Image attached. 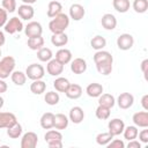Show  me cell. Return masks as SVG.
Instances as JSON below:
<instances>
[{
	"label": "cell",
	"mask_w": 148,
	"mask_h": 148,
	"mask_svg": "<svg viewBox=\"0 0 148 148\" xmlns=\"http://www.w3.org/2000/svg\"><path fill=\"white\" fill-rule=\"evenodd\" d=\"M3 104H5V99H3V98L0 96V109L3 106Z\"/></svg>",
	"instance_id": "cell-53"
},
{
	"label": "cell",
	"mask_w": 148,
	"mask_h": 148,
	"mask_svg": "<svg viewBox=\"0 0 148 148\" xmlns=\"http://www.w3.org/2000/svg\"><path fill=\"white\" fill-rule=\"evenodd\" d=\"M132 7L135 13L143 14L148 9V0H134L132 3Z\"/></svg>",
	"instance_id": "cell-40"
},
{
	"label": "cell",
	"mask_w": 148,
	"mask_h": 148,
	"mask_svg": "<svg viewBox=\"0 0 148 148\" xmlns=\"http://www.w3.org/2000/svg\"><path fill=\"white\" fill-rule=\"evenodd\" d=\"M23 3H27V5H32L35 2H37V0H22Z\"/></svg>",
	"instance_id": "cell-52"
},
{
	"label": "cell",
	"mask_w": 148,
	"mask_h": 148,
	"mask_svg": "<svg viewBox=\"0 0 148 148\" xmlns=\"http://www.w3.org/2000/svg\"><path fill=\"white\" fill-rule=\"evenodd\" d=\"M37 58L39 61L42 62H47L50 61L52 58H53V53H52V50L50 47H42L37 51Z\"/></svg>",
	"instance_id": "cell-33"
},
{
	"label": "cell",
	"mask_w": 148,
	"mask_h": 148,
	"mask_svg": "<svg viewBox=\"0 0 148 148\" xmlns=\"http://www.w3.org/2000/svg\"><path fill=\"white\" fill-rule=\"evenodd\" d=\"M127 148H141V142L138 141L136 139L131 140V141H128V143H127Z\"/></svg>",
	"instance_id": "cell-46"
},
{
	"label": "cell",
	"mask_w": 148,
	"mask_h": 148,
	"mask_svg": "<svg viewBox=\"0 0 148 148\" xmlns=\"http://www.w3.org/2000/svg\"><path fill=\"white\" fill-rule=\"evenodd\" d=\"M61 10H62V5H61L60 1H58V0L50 1V2H49V6H47V12H46L47 17L53 18V17L57 16L58 14L62 13Z\"/></svg>",
	"instance_id": "cell-22"
},
{
	"label": "cell",
	"mask_w": 148,
	"mask_h": 148,
	"mask_svg": "<svg viewBox=\"0 0 148 148\" xmlns=\"http://www.w3.org/2000/svg\"><path fill=\"white\" fill-rule=\"evenodd\" d=\"M44 101L49 105H57L60 101V96L58 91H47L44 96Z\"/></svg>",
	"instance_id": "cell-41"
},
{
	"label": "cell",
	"mask_w": 148,
	"mask_h": 148,
	"mask_svg": "<svg viewBox=\"0 0 148 148\" xmlns=\"http://www.w3.org/2000/svg\"><path fill=\"white\" fill-rule=\"evenodd\" d=\"M103 86L101 83H97V82H92V83H89L86 88V92L89 97H92V98H97L98 96H101L103 94Z\"/></svg>",
	"instance_id": "cell-19"
},
{
	"label": "cell",
	"mask_w": 148,
	"mask_h": 148,
	"mask_svg": "<svg viewBox=\"0 0 148 148\" xmlns=\"http://www.w3.org/2000/svg\"><path fill=\"white\" fill-rule=\"evenodd\" d=\"M1 7L7 13H14L17 8V3H16V0H2L1 1Z\"/></svg>",
	"instance_id": "cell-42"
},
{
	"label": "cell",
	"mask_w": 148,
	"mask_h": 148,
	"mask_svg": "<svg viewBox=\"0 0 148 148\" xmlns=\"http://www.w3.org/2000/svg\"><path fill=\"white\" fill-rule=\"evenodd\" d=\"M0 143H1V139H0Z\"/></svg>",
	"instance_id": "cell-55"
},
{
	"label": "cell",
	"mask_w": 148,
	"mask_h": 148,
	"mask_svg": "<svg viewBox=\"0 0 148 148\" xmlns=\"http://www.w3.org/2000/svg\"><path fill=\"white\" fill-rule=\"evenodd\" d=\"M69 124V119L67 116H65L64 113H57L54 114V123H53V127L58 131H62L66 130L68 127Z\"/></svg>",
	"instance_id": "cell-20"
},
{
	"label": "cell",
	"mask_w": 148,
	"mask_h": 148,
	"mask_svg": "<svg viewBox=\"0 0 148 148\" xmlns=\"http://www.w3.org/2000/svg\"><path fill=\"white\" fill-rule=\"evenodd\" d=\"M1 54H2V52H1V47H0V59H1Z\"/></svg>",
	"instance_id": "cell-54"
},
{
	"label": "cell",
	"mask_w": 148,
	"mask_h": 148,
	"mask_svg": "<svg viewBox=\"0 0 148 148\" xmlns=\"http://www.w3.org/2000/svg\"><path fill=\"white\" fill-rule=\"evenodd\" d=\"M72 57H73L72 52H71L68 49H65V47H61V49H59V50L56 52V59H57L59 62H61L62 65L69 64V62L72 61Z\"/></svg>",
	"instance_id": "cell-21"
},
{
	"label": "cell",
	"mask_w": 148,
	"mask_h": 148,
	"mask_svg": "<svg viewBox=\"0 0 148 148\" xmlns=\"http://www.w3.org/2000/svg\"><path fill=\"white\" fill-rule=\"evenodd\" d=\"M141 105H142V108H143L145 111H148V95L147 94H145L142 96V98H141Z\"/></svg>",
	"instance_id": "cell-48"
},
{
	"label": "cell",
	"mask_w": 148,
	"mask_h": 148,
	"mask_svg": "<svg viewBox=\"0 0 148 148\" xmlns=\"http://www.w3.org/2000/svg\"><path fill=\"white\" fill-rule=\"evenodd\" d=\"M134 45V38L131 34H121L117 37V46L121 51H128Z\"/></svg>",
	"instance_id": "cell-5"
},
{
	"label": "cell",
	"mask_w": 148,
	"mask_h": 148,
	"mask_svg": "<svg viewBox=\"0 0 148 148\" xmlns=\"http://www.w3.org/2000/svg\"><path fill=\"white\" fill-rule=\"evenodd\" d=\"M3 29H5V32L9 35H14L16 32H21L24 29V25H23L22 20L18 16H14L7 20L6 24L3 25Z\"/></svg>",
	"instance_id": "cell-4"
},
{
	"label": "cell",
	"mask_w": 148,
	"mask_h": 148,
	"mask_svg": "<svg viewBox=\"0 0 148 148\" xmlns=\"http://www.w3.org/2000/svg\"><path fill=\"white\" fill-rule=\"evenodd\" d=\"M138 136H139V141L141 143H148V130H147V127H145L142 131H140L138 133Z\"/></svg>",
	"instance_id": "cell-44"
},
{
	"label": "cell",
	"mask_w": 148,
	"mask_h": 148,
	"mask_svg": "<svg viewBox=\"0 0 148 148\" xmlns=\"http://www.w3.org/2000/svg\"><path fill=\"white\" fill-rule=\"evenodd\" d=\"M15 58L12 56H6L0 59V79H7L10 76L13 71L15 69Z\"/></svg>",
	"instance_id": "cell-2"
},
{
	"label": "cell",
	"mask_w": 148,
	"mask_h": 148,
	"mask_svg": "<svg viewBox=\"0 0 148 148\" xmlns=\"http://www.w3.org/2000/svg\"><path fill=\"white\" fill-rule=\"evenodd\" d=\"M112 65H113V60H106V61H101V62H96V69L99 74L102 75H109L112 72Z\"/></svg>",
	"instance_id": "cell-23"
},
{
	"label": "cell",
	"mask_w": 148,
	"mask_h": 148,
	"mask_svg": "<svg viewBox=\"0 0 148 148\" xmlns=\"http://www.w3.org/2000/svg\"><path fill=\"white\" fill-rule=\"evenodd\" d=\"M71 82L68 81V79L66 77H62V76H58L54 81H53V87L56 89V91L58 92H66V90L68 89Z\"/></svg>",
	"instance_id": "cell-24"
},
{
	"label": "cell",
	"mask_w": 148,
	"mask_h": 148,
	"mask_svg": "<svg viewBox=\"0 0 148 148\" xmlns=\"http://www.w3.org/2000/svg\"><path fill=\"white\" fill-rule=\"evenodd\" d=\"M112 6L118 13L124 14L128 12L131 7V2L130 0H112Z\"/></svg>",
	"instance_id": "cell-31"
},
{
	"label": "cell",
	"mask_w": 148,
	"mask_h": 148,
	"mask_svg": "<svg viewBox=\"0 0 148 148\" xmlns=\"http://www.w3.org/2000/svg\"><path fill=\"white\" fill-rule=\"evenodd\" d=\"M16 12H17V15L21 20H25V21H29L34 17L35 15V9L31 5H27V3H22L18 6V8H16Z\"/></svg>",
	"instance_id": "cell-11"
},
{
	"label": "cell",
	"mask_w": 148,
	"mask_h": 148,
	"mask_svg": "<svg viewBox=\"0 0 148 148\" xmlns=\"http://www.w3.org/2000/svg\"><path fill=\"white\" fill-rule=\"evenodd\" d=\"M7 20H8V13L2 7H0V28H2L6 24Z\"/></svg>",
	"instance_id": "cell-45"
},
{
	"label": "cell",
	"mask_w": 148,
	"mask_h": 148,
	"mask_svg": "<svg viewBox=\"0 0 148 148\" xmlns=\"http://www.w3.org/2000/svg\"><path fill=\"white\" fill-rule=\"evenodd\" d=\"M113 139V135L108 131V132H102L96 135V143L99 146H108V143Z\"/></svg>",
	"instance_id": "cell-38"
},
{
	"label": "cell",
	"mask_w": 148,
	"mask_h": 148,
	"mask_svg": "<svg viewBox=\"0 0 148 148\" xmlns=\"http://www.w3.org/2000/svg\"><path fill=\"white\" fill-rule=\"evenodd\" d=\"M97 98H98V105H103V106H106V108L111 109L116 104V98L111 94H102Z\"/></svg>",
	"instance_id": "cell-27"
},
{
	"label": "cell",
	"mask_w": 148,
	"mask_h": 148,
	"mask_svg": "<svg viewBox=\"0 0 148 148\" xmlns=\"http://www.w3.org/2000/svg\"><path fill=\"white\" fill-rule=\"evenodd\" d=\"M44 139H45V142L49 143V142H52V141H61L62 140V134L60 131L58 130H49L45 135H44Z\"/></svg>",
	"instance_id": "cell-35"
},
{
	"label": "cell",
	"mask_w": 148,
	"mask_h": 148,
	"mask_svg": "<svg viewBox=\"0 0 148 148\" xmlns=\"http://www.w3.org/2000/svg\"><path fill=\"white\" fill-rule=\"evenodd\" d=\"M17 123V118L13 112L0 111V128H9Z\"/></svg>",
	"instance_id": "cell-9"
},
{
	"label": "cell",
	"mask_w": 148,
	"mask_h": 148,
	"mask_svg": "<svg viewBox=\"0 0 148 148\" xmlns=\"http://www.w3.org/2000/svg\"><path fill=\"white\" fill-rule=\"evenodd\" d=\"M10 79H12V82L16 86H24V83L27 82V75L24 72L22 71H13V73L10 74Z\"/></svg>",
	"instance_id": "cell-28"
},
{
	"label": "cell",
	"mask_w": 148,
	"mask_h": 148,
	"mask_svg": "<svg viewBox=\"0 0 148 148\" xmlns=\"http://www.w3.org/2000/svg\"><path fill=\"white\" fill-rule=\"evenodd\" d=\"M86 15V9L80 3H73L69 7V12H68V16L69 18H72L73 21H81Z\"/></svg>",
	"instance_id": "cell-12"
},
{
	"label": "cell",
	"mask_w": 148,
	"mask_h": 148,
	"mask_svg": "<svg viewBox=\"0 0 148 148\" xmlns=\"http://www.w3.org/2000/svg\"><path fill=\"white\" fill-rule=\"evenodd\" d=\"M27 45L30 50L32 51H38L39 49H42L44 46V38L42 36H38V37H30L28 38V42H27Z\"/></svg>",
	"instance_id": "cell-29"
},
{
	"label": "cell",
	"mask_w": 148,
	"mask_h": 148,
	"mask_svg": "<svg viewBox=\"0 0 148 148\" xmlns=\"http://www.w3.org/2000/svg\"><path fill=\"white\" fill-rule=\"evenodd\" d=\"M38 135L35 132H27L21 135V148H36Z\"/></svg>",
	"instance_id": "cell-6"
},
{
	"label": "cell",
	"mask_w": 148,
	"mask_h": 148,
	"mask_svg": "<svg viewBox=\"0 0 148 148\" xmlns=\"http://www.w3.org/2000/svg\"><path fill=\"white\" fill-rule=\"evenodd\" d=\"M132 120L136 127H141V128L148 127V111L135 112L132 117Z\"/></svg>",
	"instance_id": "cell-14"
},
{
	"label": "cell",
	"mask_w": 148,
	"mask_h": 148,
	"mask_svg": "<svg viewBox=\"0 0 148 148\" xmlns=\"http://www.w3.org/2000/svg\"><path fill=\"white\" fill-rule=\"evenodd\" d=\"M69 16L65 13H60L57 16H54L50 23H49V29L52 34H61L65 32V30L69 25Z\"/></svg>",
	"instance_id": "cell-1"
},
{
	"label": "cell",
	"mask_w": 148,
	"mask_h": 148,
	"mask_svg": "<svg viewBox=\"0 0 148 148\" xmlns=\"http://www.w3.org/2000/svg\"><path fill=\"white\" fill-rule=\"evenodd\" d=\"M7 89H8V86H7L6 81L3 79H0V95L3 94V92H6Z\"/></svg>",
	"instance_id": "cell-50"
},
{
	"label": "cell",
	"mask_w": 148,
	"mask_h": 148,
	"mask_svg": "<svg viewBox=\"0 0 148 148\" xmlns=\"http://www.w3.org/2000/svg\"><path fill=\"white\" fill-rule=\"evenodd\" d=\"M25 75L28 79H30L32 81L34 80H40L45 75V68L40 64H37V62L30 64L25 68Z\"/></svg>",
	"instance_id": "cell-3"
},
{
	"label": "cell",
	"mask_w": 148,
	"mask_h": 148,
	"mask_svg": "<svg viewBox=\"0 0 148 148\" xmlns=\"http://www.w3.org/2000/svg\"><path fill=\"white\" fill-rule=\"evenodd\" d=\"M23 30H24V34H25V36L28 38H30V37H38V36H42V34H43V27L37 21L29 22L24 27Z\"/></svg>",
	"instance_id": "cell-7"
},
{
	"label": "cell",
	"mask_w": 148,
	"mask_h": 148,
	"mask_svg": "<svg viewBox=\"0 0 148 148\" xmlns=\"http://www.w3.org/2000/svg\"><path fill=\"white\" fill-rule=\"evenodd\" d=\"M23 133V128H22V125L17 121L15 125H13L12 127L7 128V135L10 138V139H18Z\"/></svg>",
	"instance_id": "cell-36"
},
{
	"label": "cell",
	"mask_w": 148,
	"mask_h": 148,
	"mask_svg": "<svg viewBox=\"0 0 148 148\" xmlns=\"http://www.w3.org/2000/svg\"><path fill=\"white\" fill-rule=\"evenodd\" d=\"M111 109L110 108H106V106H103V105H98L96 108V111H95V114H96V118L99 119V120H106L109 119L110 114H111Z\"/></svg>",
	"instance_id": "cell-39"
},
{
	"label": "cell",
	"mask_w": 148,
	"mask_h": 148,
	"mask_svg": "<svg viewBox=\"0 0 148 148\" xmlns=\"http://www.w3.org/2000/svg\"><path fill=\"white\" fill-rule=\"evenodd\" d=\"M138 133H139V130L135 125H130V126H125L124 131H123V134H124V138L127 140V141H131V140H134L138 138Z\"/></svg>",
	"instance_id": "cell-34"
},
{
	"label": "cell",
	"mask_w": 148,
	"mask_h": 148,
	"mask_svg": "<svg viewBox=\"0 0 148 148\" xmlns=\"http://www.w3.org/2000/svg\"><path fill=\"white\" fill-rule=\"evenodd\" d=\"M101 24L105 30H113L117 27V18L113 14L106 13L101 18Z\"/></svg>",
	"instance_id": "cell-16"
},
{
	"label": "cell",
	"mask_w": 148,
	"mask_h": 148,
	"mask_svg": "<svg viewBox=\"0 0 148 148\" xmlns=\"http://www.w3.org/2000/svg\"><path fill=\"white\" fill-rule=\"evenodd\" d=\"M68 119L73 124H80L84 119V111L81 106H73L69 110L68 113Z\"/></svg>",
	"instance_id": "cell-15"
},
{
	"label": "cell",
	"mask_w": 148,
	"mask_h": 148,
	"mask_svg": "<svg viewBox=\"0 0 148 148\" xmlns=\"http://www.w3.org/2000/svg\"><path fill=\"white\" fill-rule=\"evenodd\" d=\"M71 71L74 74H83L87 71V61L82 58H75L71 61Z\"/></svg>",
	"instance_id": "cell-17"
},
{
	"label": "cell",
	"mask_w": 148,
	"mask_h": 148,
	"mask_svg": "<svg viewBox=\"0 0 148 148\" xmlns=\"http://www.w3.org/2000/svg\"><path fill=\"white\" fill-rule=\"evenodd\" d=\"M64 66L61 62H59L56 58L51 59L50 61H47V65H46V72L51 75V76H59L60 74H62L64 72Z\"/></svg>",
	"instance_id": "cell-10"
},
{
	"label": "cell",
	"mask_w": 148,
	"mask_h": 148,
	"mask_svg": "<svg viewBox=\"0 0 148 148\" xmlns=\"http://www.w3.org/2000/svg\"><path fill=\"white\" fill-rule=\"evenodd\" d=\"M30 90L35 95H42L46 90V83L40 79V80H34L32 83L30 84Z\"/></svg>",
	"instance_id": "cell-30"
},
{
	"label": "cell",
	"mask_w": 148,
	"mask_h": 148,
	"mask_svg": "<svg viewBox=\"0 0 148 148\" xmlns=\"http://www.w3.org/2000/svg\"><path fill=\"white\" fill-rule=\"evenodd\" d=\"M108 148H125V142L120 139H112L108 143Z\"/></svg>",
	"instance_id": "cell-43"
},
{
	"label": "cell",
	"mask_w": 148,
	"mask_h": 148,
	"mask_svg": "<svg viewBox=\"0 0 148 148\" xmlns=\"http://www.w3.org/2000/svg\"><path fill=\"white\" fill-rule=\"evenodd\" d=\"M108 128H109V132L113 136H118V135L123 134V131L125 128V123L120 118H113L109 121Z\"/></svg>",
	"instance_id": "cell-8"
},
{
	"label": "cell",
	"mask_w": 148,
	"mask_h": 148,
	"mask_svg": "<svg viewBox=\"0 0 148 148\" xmlns=\"http://www.w3.org/2000/svg\"><path fill=\"white\" fill-rule=\"evenodd\" d=\"M53 123H54V114L52 112H45L42 114L40 119H39V124L42 126V128L44 130H50L53 127Z\"/></svg>",
	"instance_id": "cell-25"
},
{
	"label": "cell",
	"mask_w": 148,
	"mask_h": 148,
	"mask_svg": "<svg viewBox=\"0 0 148 148\" xmlns=\"http://www.w3.org/2000/svg\"><path fill=\"white\" fill-rule=\"evenodd\" d=\"M141 71H142V73H143V75H145V79L147 80V68H148V59H145V60H142V62H141Z\"/></svg>",
	"instance_id": "cell-47"
},
{
	"label": "cell",
	"mask_w": 148,
	"mask_h": 148,
	"mask_svg": "<svg viewBox=\"0 0 148 148\" xmlns=\"http://www.w3.org/2000/svg\"><path fill=\"white\" fill-rule=\"evenodd\" d=\"M51 43L52 45L57 47H62L68 43V36L65 32L61 34H52L51 36Z\"/></svg>",
	"instance_id": "cell-26"
},
{
	"label": "cell",
	"mask_w": 148,
	"mask_h": 148,
	"mask_svg": "<svg viewBox=\"0 0 148 148\" xmlns=\"http://www.w3.org/2000/svg\"><path fill=\"white\" fill-rule=\"evenodd\" d=\"M94 62H101V61H106V60H113V57L112 54L109 52V51H104V50H99V51H96L94 57Z\"/></svg>",
	"instance_id": "cell-37"
},
{
	"label": "cell",
	"mask_w": 148,
	"mask_h": 148,
	"mask_svg": "<svg viewBox=\"0 0 148 148\" xmlns=\"http://www.w3.org/2000/svg\"><path fill=\"white\" fill-rule=\"evenodd\" d=\"M90 45H91V47H92L94 50H96V51L103 50V49L106 46V39H105L103 36H101V35H96V36H94V37L91 38Z\"/></svg>",
	"instance_id": "cell-32"
},
{
	"label": "cell",
	"mask_w": 148,
	"mask_h": 148,
	"mask_svg": "<svg viewBox=\"0 0 148 148\" xmlns=\"http://www.w3.org/2000/svg\"><path fill=\"white\" fill-rule=\"evenodd\" d=\"M47 146L50 148H62V140L61 141H52V142H49Z\"/></svg>",
	"instance_id": "cell-49"
},
{
	"label": "cell",
	"mask_w": 148,
	"mask_h": 148,
	"mask_svg": "<svg viewBox=\"0 0 148 148\" xmlns=\"http://www.w3.org/2000/svg\"><path fill=\"white\" fill-rule=\"evenodd\" d=\"M82 92H83V89H82V87L80 84H77V83H71L69 87H68V89L66 90L65 95L69 99H77V98H80L82 96Z\"/></svg>",
	"instance_id": "cell-18"
},
{
	"label": "cell",
	"mask_w": 148,
	"mask_h": 148,
	"mask_svg": "<svg viewBox=\"0 0 148 148\" xmlns=\"http://www.w3.org/2000/svg\"><path fill=\"white\" fill-rule=\"evenodd\" d=\"M116 103L118 104V106L120 109L127 110V109H130L133 105V103H134V96L132 94H130V92H121L118 96Z\"/></svg>",
	"instance_id": "cell-13"
},
{
	"label": "cell",
	"mask_w": 148,
	"mask_h": 148,
	"mask_svg": "<svg viewBox=\"0 0 148 148\" xmlns=\"http://www.w3.org/2000/svg\"><path fill=\"white\" fill-rule=\"evenodd\" d=\"M6 43V37H5V32L0 30V47L3 46Z\"/></svg>",
	"instance_id": "cell-51"
}]
</instances>
